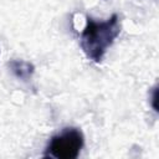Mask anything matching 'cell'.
<instances>
[{
    "label": "cell",
    "mask_w": 159,
    "mask_h": 159,
    "mask_svg": "<svg viewBox=\"0 0 159 159\" xmlns=\"http://www.w3.org/2000/svg\"><path fill=\"white\" fill-rule=\"evenodd\" d=\"M7 66L14 73V76L22 81H29L35 72L34 65L24 60H11Z\"/></svg>",
    "instance_id": "3957f363"
},
{
    "label": "cell",
    "mask_w": 159,
    "mask_h": 159,
    "mask_svg": "<svg viewBox=\"0 0 159 159\" xmlns=\"http://www.w3.org/2000/svg\"><path fill=\"white\" fill-rule=\"evenodd\" d=\"M84 139L77 128H66L62 133L52 137L46 155L57 159H75L78 157Z\"/></svg>",
    "instance_id": "7a4b0ae2"
},
{
    "label": "cell",
    "mask_w": 159,
    "mask_h": 159,
    "mask_svg": "<svg viewBox=\"0 0 159 159\" xmlns=\"http://www.w3.org/2000/svg\"><path fill=\"white\" fill-rule=\"evenodd\" d=\"M119 32L120 22L117 14L99 22L87 17L86 26L81 34V47L89 60L99 63Z\"/></svg>",
    "instance_id": "6da1fadb"
}]
</instances>
